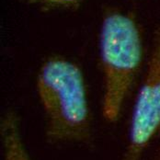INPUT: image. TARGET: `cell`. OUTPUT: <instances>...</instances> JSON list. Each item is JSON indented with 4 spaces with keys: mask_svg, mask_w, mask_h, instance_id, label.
<instances>
[{
    "mask_svg": "<svg viewBox=\"0 0 160 160\" xmlns=\"http://www.w3.org/2000/svg\"><path fill=\"white\" fill-rule=\"evenodd\" d=\"M36 89L46 119V137L52 143H84L90 138V114L80 67L63 56L42 64Z\"/></svg>",
    "mask_w": 160,
    "mask_h": 160,
    "instance_id": "6da1fadb",
    "label": "cell"
},
{
    "mask_svg": "<svg viewBox=\"0 0 160 160\" xmlns=\"http://www.w3.org/2000/svg\"><path fill=\"white\" fill-rule=\"evenodd\" d=\"M99 54L103 77L102 115L115 122L132 87L143 59L139 26L132 15L110 8L104 12Z\"/></svg>",
    "mask_w": 160,
    "mask_h": 160,
    "instance_id": "7a4b0ae2",
    "label": "cell"
},
{
    "mask_svg": "<svg viewBox=\"0 0 160 160\" xmlns=\"http://www.w3.org/2000/svg\"><path fill=\"white\" fill-rule=\"evenodd\" d=\"M160 130V27L154 33L144 80L134 101L128 142L122 160H142Z\"/></svg>",
    "mask_w": 160,
    "mask_h": 160,
    "instance_id": "3957f363",
    "label": "cell"
},
{
    "mask_svg": "<svg viewBox=\"0 0 160 160\" xmlns=\"http://www.w3.org/2000/svg\"><path fill=\"white\" fill-rule=\"evenodd\" d=\"M0 131L4 147V160H31L20 137L18 116L13 111H8L4 114Z\"/></svg>",
    "mask_w": 160,
    "mask_h": 160,
    "instance_id": "277c9868",
    "label": "cell"
},
{
    "mask_svg": "<svg viewBox=\"0 0 160 160\" xmlns=\"http://www.w3.org/2000/svg\"><path fill=\"white\" fill-rule=\"evenodd\" d=\"M32 4L56 9H75L78 8L81 0H29Z\"/></svg>",
    "mask_w": 160,
    "mask_h": 160,
    "instance_id": "5b68a950",
    "label": "cell"
}]
</instances>
